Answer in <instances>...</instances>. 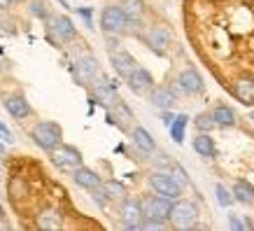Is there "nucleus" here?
Instances as JSON below:
<instances>
[{"label":"nucleus","mask_w":254,"mask_h":231,"mask_svg":"<svg viewBox=\"0 0 254 231\" xmlns=\"http://www.w3.org/2000/svg\"><path fill=\"white\" fill-rule=\"evenodd\" d=\"M31 138H33V143H35L40 150L52 152L54 147L61 145L63 131H61V126H59L56 122H38L35 126H33Z\"/></svg>","instance_id":"obj_1"},{"label":"nucleus","mask_w":254,"mask_h":231,"mask_svg":"<svg viewBox=\"0 0 254 231\" xmlns=\"http://www.w3.org/2000/svg\"><path fill=\"white\" fill-rule=\"evenodd\" d=\"M149 187L154 189L156 194H161V196H168V199H180L182 196V189L185 187L177 182V177L170 173V170H154L152 175H149Z\"/></svg>","instance_id":"obj_2"},{"label":"nucleus","mask_w":254,"mask_h":231,"mask_svg":"<svg viewBox=\"0 0 254 231\" xmlns=\"http://www.w3.org/2000/svg\"><path fill=\"white\" fill-rule=\"evenodd\" d=\"M100 31L112 33V35H124L128 31V16L124 12L122 5H110L100 14Z\"/></svg>","instance_id":"obj_3"},{"label":"nucleus","mask_w":254,"mask_h":231,"mask_svg":"<svg viewBox=\"0 0 254 231\" xmlns=\"http://www.w3.org/2000/svg\"><path fill=\"white\" fill-rule=\"evenodd\" d=\"M52 161H54V166L59 170H63V173H75V170L82 166V152H79L77 147H72V145H59L52 150Z\"/></svg>","instance_id":"obj_4"},{"label":"nucleus","mask_w":254,"mask_h":231,"mask_svg":"<svg viewBox=\"0 0 254 231\" xmlns=\"http://www.w3.org/2000/svg\"><path fill=\"white\" fill-rule=\"evenodd\" d=\"M119 220L124 222V227H126V229H131V231L142 229V222H145L142 201L133 199V196L122 199V206H119Z\"/></svg>","instance_id":"obj_5"},{"label":"nucleus","mask_w":254,"mask_h":231,"mask_svg":"<svg viewBox=\"0 0 254 231\" xmlns=\"http://www.w3.org/2000/svg\"><path fill=\"white\" fill-rule=\"evenodd\" d=\"M170 222H173L175 229H182V231L196 229V222H198V208L193 206L191 201H175Z\"/></svg>","instance_id":"obj_6"},{"label":"nucleus","mask_w":254,"mask_h":231,"mask_svg":"<svg viewBox=\"0 0 254 231\" xmlns=\"http://www.w3.org/2000/svg\"><path fill=\"white\" fill-rule=\"evenodd\" d=\"M173 199L168 196H147L142 199V210H145V220H161V222H168L170 215H173Z\"/></svg>","instance_id":"obj_7"},{"label":"nucleus","mask_w":254,"mask_h":231,"mask_svg":"<svg viewBox=\"0 0 254 231\" xmlns=\"http://www.w3.org/2000/svg\"><path fill=\"white\" fill-rule=\"evenodd\" d=\"M205 89V82H203V77L196 68H185L177 79L173 82V91L180 96V93H185V96H193V93H200Z\"/></svg>","instance_id":"obj_8"},{"label":"nucleus","mask_w":254,"mask_h":231,"mask_svg":"<svg viewBox=\"0 0 254 231\" xmlns=\"http://www.w3.org/2000/svg\"><path fill=\"white\" fill-rule=\"evenodd\" d=\"M47 28L49 33H54L59 42H72V40L77 38V28H75V23L70 21V16L65 14H47Z\"/></svg>","instance_id":"obj_9"},{"label":"nucleus","mask_w":254,"mask_h":231,"mask_svg":"<svg viewBox=\"0 0 254 231\" xmlns=\"http://www.w3.org/2000/svg\"><path fill=\"white\" fill-rule=\"evenodd\" d=\"M98 61H96V56L91 54H84L79 56L77 63H75V79H77L79 84H91L96 82V77H98Z\"/></svg>","instance_id":"obj_10"},{"label":"nucleus","mask_w":254,"mask_h":231,"mask_svg":"<svg viewBox=\"0 0 254 231\" xmlns=\"http://www.w3.org/2000/svg\"><path fill=\"white\" fill-rule=\"evenodd\" d=\"M126 84H128V89H131L135 96H145V93H149L154 89V79H152V75H149L145 68L138 66L131 75L126 77Z\"/></svg>","instance_id":"obj_11"},{"label":"nucleus","mask_w":254,"mask_h":231,"mask_svg":"<svg viewBox=\"0 0 254 231\" xmlns=\"http://www.w3.org/2000/svg\"><path fill=\"white\" fill-rule=\"evenodd\" d=\"M110 63H112V68H115L117 75L124 77V79L138 68L135 59H133L128 52H124V49H110Z\"/></svg>","instance_id":"obj_12"},{"label":"nucleus","mask_w":254,"mask_h":231,"mask_svg":"<svg viewBox=\"0 0 254 231\" xmlns=\"http://www.w3.org/2000/svg\"><path fill=\"white\" fill-rule=\"evenodd\" d=\"M108 119H110V124H117L122 131H131L133 122H135V117H133L131 108H128L122 98H119L115 105L110 108V117H108Z\"/></svg>","instance_id":"obj_13"},{"label":"nucleus","mask_w":254,"mask_h":231,"mask_svg":"<svg viewBox=\"0 0 254 231\" xmlns=\"http://www.w3.org/2000/svg\"><path fill=\"white\" fill-rule=\"evenodd\" d=\"M145 42L149 45L152 52H156L159 56L166 54V49L170 45V33L163 28V26H152L147 28V35H145Z\"/></svg>","instance_id":"obj_14"},{"label":"nucleus","mask_w":254,"mask_h":231,"mask_svg":"<svg viewBox=\"0 0 254 231\" xmlns=\"http://www.w3.org/2000/svg\"><path fill=\"white\" fill-rule=\"evenodd\" d=\"M149 103L159 110H170L177 103V93L173 91V86H154L149 91Z\"/></svg>","instance_id":"obj_15"},{"label":"nucleus","mask_w":254,"mask_h":231,"mask_svg":"<svg viewBox=\"0 0 254 231\" xmlns=\"http://www.w3.org/2000/svg\"><path fill=\"white\" fill-rule=\"evenodd\" d=\"M93 93H96V100H98L100 105H105L108 110L119 100V96H117V86L112 84V82H108V79H98V82L93 84Z\"/></svg>","instance_id":"obj_16"},{"label":"nucleus","mask_w":254,"mask_h":231,"mask_svg":"<svg viewBox=\"0 0 254 231\" xmlns=\"http://www.w3.org/2000/svg\"><path fill=\"white\" fill-rule=\"evenodd\" d=\"M131 138H133V145L138 147L142 154L156 152V143H154V138H152V133L147 131L145 126H133V129H131Z\"/></svg>","instance_id":"obj_17"},{"label":"nucleus","mask_w":254,"mask_h":231,"mask_svg":"<svg viewBox=\"0 0 254 231\" xmlns=\"http://www.w3.org/2000/svg\"><path fill=\"white\" fill-rule=\"evenodd\" d=\"M233 96L245 103V105H252L254 103V79L252 77H238L233 82Z\"/></svg>","instance_id":"obj_18"},{"label":"nucleus","mask_w":254,"mask_h":231,"mask_svg":"<svg viewBox=\"0 0 254 231\" xmlns=\"http://www.w3.org/2000/svg\"><path fill=\"white\" fill-rule=\"evenodd\" d=\"M72 177H75V182H77L79 187H84V189H89V192L103 185V180H100L98 173L91 170V168H86V166H79V168L72 173Z\"/></svg>","instance_id":"obj_19"},{"label":"nucleus","mask_w":254,"mask_h":231,"mask_svg":"<svg viewBox=\"0 0 254 231\" xmlns=\"http://www.w3.org/2000/svg\"><path fill=\"white\" fill-rule=\"evenodd\" d=\"M191 145H193V152L200 154V156H205V159L217 156V145L210 133H198V136L191 140Z\"/></svg>","instance_id":"obj_20"},{"label":"nucleus","mask_w":254,"mask_h":231,"mask_svg":"<svg viewBox=\"0 0 254 231\" xmlns=\"http://www.w3.org/2000/svg\"><path fill=\"white\" fill-rule=\"evenodd\" d=\"M5 108H7V112L14 119H26V117H31V105H28V100L23 98V96H9L7 100H5Z\"/></svg>","instance_id":"obj_21"},{"label":"nucleus","mask_w":254,"mask_h":231,"mask_svg":"<svg viewBox=\"0 0 254 231\" xmlns=\"http://www.w3.org/2000/svg\"><path fill=\"white\" fill-rule=\"evenodd\" d=\"M38 227L40 229H45V231H59L63 227V217L59 210L54 208H47L42 210L38 215Z\"/></svg>","instance_id":"obj_22"},{"label":"nucleus","mask_w":254,"mask_h":231,"mask_svg":"<svg viewBox=\"0 0 254 231\" xmlns=\"http://www.w3.org/2000/svg\"><path fill=\"white\" fill-rule=\"evenodd\" d=\"M233 196L238 203L243 206H254V187L247 182V180H236V185H233Z\"/></svg>","instance_id":"obj_23"},{"label":"nucleus","mask_w":254,"mask_h":231,"mask_svg":"<svg viewBox=\"0 0 254 231\" xmlns=\"http://www.w3.org/2000/svg\"><path fill=\"white\" fill-rule=\"evenodd\" d=\"M212 117H215L217 126H222V129L236 126V112H233L229 105H217V108L212 110Z\"/></svg>","instance_id":"obj_24"},{"label":"nucleus","mask_w":254,"mask_h":231,"mask_svg":"<svg viewBox=\"0 0 254 231\" xmlns=\"http://www.w3.org/2000/svg\"><path fill=\"white\" fill-rule=\"evenodd\" d=\"M128 16V21H142V16H145V2L142 0H122L119 2Z\"/></svg>","instance_id":"obj_25"},{"label":"nucleus","mask_w":254,"mask_h":231,"mask_svg":"<svg viewBox=\"0 0 254 231\" xmlns=\"http://www.w3.org/2000/svg\"><path fill=\"white\" fill-rule=\"evenodd\" d=\"M187 124H189V117L187 115H175V122L170 124V136H173V140H175L177 145H182V143H185Z\"/></svg>","instance_id":"obj_26"},{"label":"nucleus","mask_w":254,"mask_h":231,"mask_svg":"<svg viewBox=\"0 0 254 231\" xmlns=\"http://www.w3.org/2000/svg\"><path fill=\"white\" fill-rule=\"evenodd\" d=\"M103 189L108 192V196L112 201L126 199V187H124L122 182H117V180H105V182H103Z\"/></svg>","instance_id":"obj_27"},{"label":"nucleus","mask_w":254,"mask_h":231,"mask_svg":"<svg viewBox=\"0 0 254 231\" xmlns=\"http://www.w3.org/2000/svg\"><path fill=\"white\" fill-rule=\"evenodd\" d=\"M193 126L198 129V133H210L217 126V122H215V117H212V112H203V115H198L193 119Z\"/></svg>","instance_id":"obj_28"},{"label":"nucleus","mask_w":254,"mask_h":231,"mask_svg":"<svg viewBox=\"0 0 254 231\" xmlns=\"http://www.w3.org/2000/svg\"><path fill=\"white\" fill-rule=\"evenodd\" d=\"M215 194H217V203H219L222 208H231L233 201H236L233 192H229L224 185H215Z\"/></svg>","instance_id":"obj_29"},{"label":"nucleus","mask_w":254,"mask_h":231,"mask_svg":"<svg viewBox=\"0 0 254 231\" xmlns=\"http://www.w3.org/2000/svg\"><path fill=\"white\" fill-rule=\"evenodd\" d=\"M26 194H28L26 180H21V177H12V180H9V196H12V199H19V196H26Z\"/></svg>","instance_id":"obj_30"},{"label":"nucleus","mask_w":254,"mask_h":231,"mask_svg":"<svg viewBox=\"0 0 254 231\" xmlns=\"http://www.w3.org/2000/svg\"><path fill=\"white\" fill-rule=\"evenodd\" d=\"M91 199L96 201V203H98L100 208H105V206H108L110 201H112V199H110V196H108V192L103 189V185H100V187H96V189H91Z\"/></svg>","instance_id":"obj_31"},{"label":"nucleus","mask_w":254,"mask_h":231,"mask_svg":"<svg viewBox=\"0 0 254 231\" xmlns=\"http://www.w3.org/2000/svg\"><path fill=\"white\" fill-rule=\"evenodd\" d=\"M170 173H173V175L177 177V182H180L182 187H185L187 182H189V175H187V170L182 168L180 163H173V166H170Z\"/></svg>","instance_id":"obj_32"},{"label":"nucleus","mask_w":254,"mask_h":231,"mask_svg":"<svg viewBox=\"0 0 254 231\" xmlns=\"http://www.w3.org/2000/svg\"><path fill=\"white\" fill-rule=\"evenodd\" d=\"M31 12L35 16H42V19H47V9H45V5H42V2H33V5H31Z\"/></svg>","instance_id":"obj_33"},{"label":"nucleus","mask_w":254,"mask_h":231,"mask_svg":"<svg viewBox=\"0 0 254 231\" xmlns=\"http://www.w3.org/2000/svg\"><path fill=\"white\" fill-rule=\"evenodd\" d=\"M0 138L5 140V143H12V140H14V136H12V131H9L7 126H5V124L0 122Z\"/></svg>","instance_id":"obj_34"},{"label":"nucleus","mask_w":254,"mask_h":231,"mask_svg":"<svg viewBox=\"0 0 254 231\" xmlns=\"http://www.w3.org/2000/svg\"><path fill=\"white\" fill-rule=\"evenodd\" d=\"M229 227H231V229H236V231H240V229H245V227H243V222H240L238 220V215H229Z\"/></svg>","instance_id":"obj_35"},{"label":"nucleus","mask_w":254,"mask_h":231,"mask_svg":"<svg viewBox=\"0 0 254 231\" xmlns=\"http://www.w3.org/2000/svg\"><path fill=\"white\" fill-rule=\"evenodd\" d=\"M79 14H82L86 21H89V16H91V9H89V7H82V9H79Z\"/></svg>","instance_id":"obj_36"},{"label":"nucleus","mask_w":254,"mask_h":231,"mask_svg":"<svg viewBox=\"0 0 254 231\" xmlns=\"http://www.w3.org/2000/svg\"><path fill=\"white\" fill-rule=\"evenodd\" d=\"M0 229H12V224H9L5 217H0Z\"/></svg>","instance_id":"obj_37"},{"label":"nucleus","mask_w":254,"mask_h":231,"mask_svg":"<svg viewBox=\"0 0 254 231\" xmlns=\"http://www.w3.org/2000/svg\"><path fill=\"white\" fill-rule=\"evenodd\" d=\"M9 2H12V0H0V7H7Z\"/></svg>","instance_id":"obj_38"},{"label":"nucleus","mask_w":254,"mask_h":231,"mask_svg":"<svg viewBox=\"0 0 254 231\" xmlns=\"http://www.w3.org/2000/svg\"><path fill=\"white\" fill-rule=\"evenodd\" d=\"M0 217H5V210H2V203H0Z\"/></svg>","instance_id":"obj_39"},{"label":"nucleus","mask_w":254,"mask_h":231,"mask_svg":"<svg viewBox=\"0 0 254 231\" xmlns=\"http://www.w3.org/2000/svg\"><path fill=\"white\" fill-rule=\"evenodd\" d=\"M2 150H5V145H2V143H0V152H2Z\"/></svg>","instance_id":"obj_40"},{"label":"nucleus","mask_w":254,"mask_h":231,"mask_svg":"<svg viewBox=\"0 0 254 231\" xmlns=\"http://www.w3.org/2000/svg\"><path fill=\"white\" fill-rule=\"evenodd\" d=\"M252 119H254V112H252Z\"/></svg>","instance_id":"obj_41"}]
</instances>
